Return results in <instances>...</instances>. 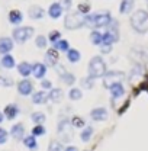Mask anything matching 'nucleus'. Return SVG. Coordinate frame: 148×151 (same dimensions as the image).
Returning <instances> with one entry per match:
<instances>
[{"mask_svg": "<svg viewBox=\"0 0 148 151\" xmlns=\"http://www.w3.org/2000/svg\"><path fill=\"white\" fill-rule=\"evenodd\" d=\"M63 6L60 4V3H52L51 6H50V9H48V15L51 16L52 19H58L61 15H63Z\"/></svg>", "mask_w": 148, "mask_h": 151, "instance_id": "17", "label": "nucleus"}, {"mask_svg": "<svg viewBox=\"0 0 148 151\" xmlns=\"http://www.w3.org/2000/svg\"><path fill=\"white\" fill-rule=\"evenodd\" d=\"M90 118L93 121H106L108 119V111L105 108H96L90 112Z\"/></svg>", "mask_w": 148, "mask_h": 151, "instance_id": "14", "label": "nucleus"}, {"mask_svg": "<svg viewBox=\"0 0 148 151\" xmlns=\"http://www.w3.org/2000/svg\"><path fill=\"white\" fill-rule=\"evenodd\" d=\"M77 12H78L80 15H87V13L90 12V4H89V3H80L78 7H77Z\"/></svg>", "mask_w": 148, "mask_h": 151, "instance_id": "38", "label": "nucleus"}, {"mask_svg": "<svg viewBox=\"0 0 148 151\" xmlns=\"http://www.w3.org/2000/svg\"><path fill=\"white\" fill-rule=\"evenodd\" d=\"M93 128L92 127H86L83 131H81V134H80V138H81V141L83 142H89L90 141V138L93 137Z\"/></svg>", "mask_w": 148, "mask_h": 151, "instance_id": "27", "label": "nucleus"}, {"mask_svg": "<svg viewBox=\"0 0 148 151\" xmlns=\"http://www.w3.org/2000/svg\"><path fill=\"white\" fill-rule=\"evenodd\" d=\"M47 44H48V39L44 37V35H38V37L35 38V45H37L39 50L47 48Z\"/></svg>", "mask_w": 148, "mask_h": 151, "instance_id": "31", "label": "nucleus"}, {"mask_svg": "<svg viewBox=\"0 0 148 151\" xmlns=\"http://www.w3.org/2000/svg\"><path fill=\"white\" fill-rule=\"evenodd\" d=\"M41 87H42V90H51V89H52V83H51L50 80L42 78V81H41Z\"/></svg>", "mask_w": 148, "mask_h": 151, "instance_id": "41", "label": "nucleus"}, {"mask_svg": "<svg viewBox=\"0 0 148 151\" xmlns=\"http://www.w3.org/2000/svg\"><path fill=\"white\" fill-rule=\"evenodd\" d=\"M7 138H9L7 131H6L4 128H1V127H0V145L6 144V142H7Z\"/></svg>", "mask_w": 148, "mask_h": 151, "instance_id": "40", "label": "nucleus"}, {"mask_svg": "<svg viewBox=\"0 0 148 151\" xmlns=\"http://www.w3.org/2000/svg\"><path fill=\"white\" fill-rule=\"evenodd\" d=\"M64 151H78L77 150V147H74V145H68V147H65Z\"/></svg>", "mask_w": 148, "mask_h": 151, "instance_id": "44", "label": "nucleus"}, {"mask_svg": "<svg viewBox=\"0 0 148 151\" xmlns=\"http://www.w3.org/2000/svg\"><path fill=\"white\" fill-rule=\"evenodd\" d=\"M109 90H111V96H112V100L113 102L118 100V99H121V97H124V94H125V89H124L122 83H116V84L111 86Z\"/></svg>", "mask_w": 148, "mask_h": 151, "instance_id": "12", "label": "nucleus"}, {"mask_svg": "<svg viewBox=\"0 0 148 151\" xmlns=\"http://www.w3.org/2000/svg\"><path fill=\"white\" fill-rule=\"evenodd\" d=\"M68 97H70L71 100H80V99L83 97V93H81L80 89H71V90L68 92Z\"/></svg>", "mask_w": 148, "mask_h": 151, "instance_id": "34", "label": "nucleus"}, {"mask_svg": "<svg viewBox=\"0 0 148 151\" xmlns=\"http://www.w3.org/2000/svg\"><path fill=\"white\" fill-rule=\"evenodd\" d=\"M4 119H6V118H4V113H3L1 111H0V124H1V122H3Z\"/></svg>", "mask_w": 148, "mask_h": 151, "instance_id": "45", "label": "nucleus"}, {"mask_svg": "<svg viewBox=\"0 0 148 151\" xmlns=\"http://www.w3.org/2000/svg\"><path fill=\"white\" fill-rule=\"evenodd\" d=\"M45 15V10L41 6H31L29 7V18L31 19H42Z\"/></svg>", "mask_w": 148, "mask_h": 151, "instance_id": "21", "label": "nucleus"}, {"mask_svg": "<svg viewBox=\"0 0 148 151\" xmlns=\"http://www.w3.org/2000/svg\"><path fill=\"white\" fill-rule=\"evenodd\" d=\"M90 41L93 45H102V32H99V31L90 32Z\"/></svg>", "mask_w": 148, "mask_h": 151, "instance_id": "29", "label": "nucleus"}, {"mask_svg": "<svg viewBox=\"0 0 148 151\" xmlns=\"http://www.w3.org/2000/svg\"><path fill=\"white\" fill-rule=\"evenodd\" d=\"M0 84H1L3 87H12V86L15 84V81H13L12 77H7V76L0 74Z\"/></svg>", "mask_w": 148, "mask_h": 151, "instance_id": "32", "label": "nucleus"}, {"mask_svg": "<svg viewBox=\"0 0 148 151\" xmlns=\"http://www.w3.org/2000/svg\"><path fill=\"white\" fill-rule=\"evenodd\" d=\"M61 80H63V83L64 84H67V86H73L74 83H75V76L71 74V73H68V71H65L64 74L60 77Z\"/></svg>", "mask_w": 148, "mask_h": 151, "instance_id": "28", "label": "nucleus"}, {"mask_svg": "<svg viewBox=\"0 0 148 151\" xmlns=\"http://www.w3.org/2000/svg\"><path fill=\"white\" fill-rule=\"evenodd\" d=\"M34 32H35V29L31 28V26H19V28H15V29H13L12 37H13V41H15V42L25 44L26 41H29L31 38L34 37Z\"/></svg>", "mask_w": 148, "mask_h": 151, "instance_id": "3", "label": "nucleus"}, {"mask_svg": "<svg viewBox=\"0 0 148 151\" xmlns=\"http://www.w3.org/2000/svg\"><path fill=\"white\" fill-rule=\"evenodd\" d=\"M106 63L102 57H93L89 63V76L92 78H100L106 74Z\"/></svg>", "mask_w": 148, "mask_h": 151, "instance_id": "2", "label": "nucleus"}, {"mask_svg": "<svg viewBox=\"0 0 148 151\" xmlns=\"http://www.w3.org/2000/svg\"><path fill=\"white\" fill-rule=\"evenodd\" d=\"M32 74L35 78H39V80H42L45 74H47V65L45 64H42V63H35L34 65H32Z\"/></svg>", "mask_w": 148, "mask_h": 151, "instance_id": "13", "label": "nucleus"}, {"mask_svg": "<svg viewBox=\"0 0 148 151\" xmlns=\"http://www.w3.org/2000/svg\"><path fill=\"white\" fill-rule=\"evenodd\" d=\"M48 93H45V90H41V92H35L32 94V102L35 105H44L47 100H48Z\"/></svg>", "mask_w": 148, "mask_h": 151, "instance_id": "20", "label": "nucleus"}, {"mask_svg": "<svg viewBox=\"0 0 148 151\" xmlns=\"http://www.w3.org/2000/svg\"><path fill=\"white\" fill-rule=\"evenodd\" d=\"M48 151H64V148H63V144L60 141H51Z\"/></svg>", "mask_w": 148, "mask_h": 151, "instance_id": "39", "label": "nucleus"}, {"mask_svg": "<svg viewBox=\"0 0 148 151\" xmlns=\"http://www.w3.org/2000/svg\"><path fill=\"white\" fill-rule=\"evenodd\" d=\"M80 58H81V54H80V51L78 50H74V48H70L68 51H67V60L70 61V63H78L80 61Z\"/></svg>", "mask_w": 148, "mask_h": 151, "instance_id": "24", "label": "nucleus"}, {"mask_svg": "<svg viewBox=\"0 0 148 151\" xmlns=\"http://www.w3.org/2000/svg\"><path fill=\"white\" fill-rule=\"evenodd\" d=\"M22 20H23V15H22L20 10L13 9V10L9 12V22L12 25H19V23H22Z\"/></svg>", "mask_w": 148, "mask_h": 151, "instance_id": "18", "label": "nucleus"}, {"mask_svg": "<svg viewBox=\"0 0 148 151\" xmlns=\"http://www.w3.org/2000/svg\"><path fill=\"white\" fill-rule=\"evenodd\" d=\"M18 73L22 76V77L28 78L29 76L32 74V64H29V63H26V61L18 64Z\"/></svg>", "mask_w": 148, "mask_h": 151, "instance_id": "16", "label": "nucleus"}, {"mask_svg": "<svg viewBox=\"0 0 148 151\" xmlns=\"http://www.w3.org/2000/svg\"><path fill=\"white\" fill-rule=\"evenodd\" d=\"M64 26L70 31L74 29H78L81 26H84V20L83 16L78 13V12H71V13H67V16L64 19Z\"/></svg>", "mask_w": 148, "mask_h": 151, "instance_id": "4", "label": "nucleus"}, {"mask_svg": "<svg viewBox=\"0 0 148 151\" xmlns=\"http://www.w3.org/2000/svg\"><path fill=\"white\" fill-rule=\"evenodd\" d=\"M23 145L26 147V148H29L31 151H35L38 148V142H37V137H34L32 134L31 135H26L23 139Z\"/></svg>", "mask_w": 148, "mask_h": 151, "instance_id": "19", "label": "nucleus"}, {"mask_svg": "<svg viewBox=\"0 0 148 151\" xmlns=\"http://www.w3.org/2000/svg\"><path fill=\"white\" fill-rule=\"evenodd\" d=\"M10 135H12V138H15V139H23L25 138V125L23 124H15L12 128H10Z\"/></svg>", "mask_w": 148, "mask_h": 151, "instance_id": "11", "label": "nucleus"}, {"mask_svg": "<svg viewBox=\"0 0 148 151\" xmlns=\"http://www.w3.org/2000/svg\"><path fill=\"white\" fill-rule=\"evenodd\" d=\"M113 42H116V39L112 37V34L109 31H106L105 34H102V44L103 45H112Z\"/></svg>", "mask_w": 148, "mask_h": 151, "instance_id": "30", "label": "nucleus"}, {"mask_svg": "<svg viewBox=\"0 0 148 151\" xmlns=\"http://www.w3.org/2000/svg\"><path fill=\"white\" fill-rule=\"evenodd\" d=\"M19 112H20V109H19V106L16 105V103H9V105H6V108H4V111H3L4 118L9 119V121L18 118Z\"/></svg>", "mask_w": 148, "mask_h": 151, "instance_id": "10", "label": "nucleus"}, {"mask_svg": "<svg viewBox=\"0 0 148 151\" xmlns=\"http://www.w3.org/2000/svg\"><path fill=\"white\" fill-rule=\"evenodd\" d=\"M111 51H112V45H103V44L100 45V52L102 54H109Z\"/></svg>", "mask_w": 148, "mask_h": 151, "instance_id": "42", "label": "nucleus"}, {"mask_svg": "<svg viewBox=\"0 0 148 151\" xmlns=\"http://www.w3.org/2000/svg\"><path fill=\"white\" fill-rule=\"evenodd\" d=\"M61 6H63V9H70L71 7V0H61V3H60Z\"/></svg>", "mask_w": 148, "mask_h": 151, "instance_id": "43", "label": "nucleus"}, {"mask_svg": "<svg viewBox=\"0 0 148 151\" xmlns=\"http://www.w3.org/2000/svg\"><path fill=\"white\" fill-rule=\"evenodd\" d=\"M71 127H74V128H81V127H84V119L80 118V116H73V118H71Z\"/></svg>", "mask_w": 148, "mask_h": 151, "instance_id": "37", "label": "nucleus"}, {"mask_svg": "<svg viewBox=\"0 0 148 151\" xmlns=\"http://www.w3.org/2000/svg\"><path fill=\"white\" fill-rule=\"evenodd\" d=\"M125 78V73L122 71H106V74L103 76V84L105 87H111L116 83H122V80Z\"/></svg>", "mask_w": 148, "mask_h": 151, "instance_id": "5", "label": "nucleus"}, {"mask_svg": "<svg viewBox=\"0 0 148 151\" xmlns=\"http://www.w3.org/2000/svg\"><path fill=\"white\" fill-rule=\"evenodd\" d=\"M16 65V61H15V57L10 55V54H6V55H1L0 60V67L6 68V70H10Z\"/></svg>", "mask_w": 148, "mask_h": 151, "instance_id": "15", "label": "nucleus"}, {"mask_svg": "<svg viewBox=\"0 0 148 151\" xmlns=\"http://www.w3.org/2000/svg\"><path fill=\"white\" fill-rule=\"evenodd\" d=\"M131 25H132V28L137 32L145 34L148 31V12L147 10H137L131 16Z\"/></svg>", "mask_w": 148, "mask_h": 151, "instance_id": "1", "label": "nucleus"}, {"mask_svg": "<svg viewBox=\"0 0 148 151\" xmlns=\"http://www.w3.org/2000/svg\"><path fill=\"white\" fill-rule=\"evenodd\" d=\"M45 132H47V129H45L44 125H35L32 128V135L34 137H42V135H45Z\"/></svg>", "mask_w": 148, "mask_h": 151, "instance_id": "35", "label": "nucleus"}, {"mask_svg": "<svg viewBox=\"0 0 148 151\" xmlns=\"http://www.w3.org/2000/svg\"><path fill=\"white\" fill-rule=\"evenodd\" d=\"M112 23V16L109 12H100L94 15V28H106Z\"/></svg>", "mask_w": 148, "mask_h": 151, "instance_id": "6", "label": "nucleus"}, {"mask_svg": "<svg viewBox=\"0 0 148 151\" xmlns=\"http://www.w3.org/2000/svg\"><path fill=\"white\" fill-rule=\"evenodd\" d=\"M134 0H122L121 1V6H119V12L122 13V15H126V13H129L131 10L134 9Z\"/></svg>", "mask_w": 148, "mask_h": 151, "instance_id": "23", "label": "nucleus"}, {"mask_svg": "<svg viewBox=\"0 0 148 151\" xmlns=\"http://www.w3.org/2000/svg\"><path fill=\"white\" fill-rule=\"evenodd\" d=\"M54 48H55L57 51H64V52H67V51L70 50V42H68L67 39H60L58 42L54 44Z\"/></svg>", "mask_w": 148, "mask_h": 151, "instance_id": "26", "label": "nucleus"}, {"mask_svg": "<svg viewBox=\"0 0 148 151\" xmlns=\"http://www.w3.org/2000/svg\"><path fill=\"white\" fill-rule=\"evenodd\" d=\"M58 64V51L55 48H50L45 54V65L47 67H57Z\"/></svg>", "mask_w": 148, "mask_h": 151, "instance_id": "9", "label": "nucleus"}, {"mask_svg": "<svg viewBox=\"0 0 148 151\" xmlns=\"http://www.w3.org/2000/svg\"><path fill=\"white\" fill-rule=\"evenodd\" d=\"M31 119H32V122H34L35 125H42V124L45 122L47 116H45V113L44 112H32Z\"/></svg>", "mask_w": 148, "mask_h": 151, "instance_id": "25", "label": "nucleus"}, {"mask_svg": "<svg viewBox=\"0 0 148 151\" xmlns=\"http://www.w3.org/2000/svg\"><path fill=\"white\" fill-rule=\"evenodd\" d=\"M48 97L51 102L54 103H60L63 99H64V92L61 89H51V92L48 93Z\"/></svg>", "mask_w": 148, "mask_h": 151, "instance_id": "22", "label": "nucleus"}, {"mask_svg": "<svg viewBox=\"0 0 148 151\" xmlns=\"http://www.w3.org/2000/svg\"><path fill=\"white\" fill-rule=\"evenodd\" d=\"M81 86H83L84 89H93V86H94V78H92L90 76L81 78Z\"/></svg>", "mask_w": 148, "mask_h": 151, "instance_id": "33", "label": "nucleus"}, {"mask_svg": "<svg viewBox=\"0 0 148 151\" xmlns=\"http://www.w3.org/2000/svg\"><path fill=\"white\" fill-rule=\"evenodd\" d=\"M15 44H13V39L9 37H1L0 38V54L1 55H6V54H10V51L13 50Z\"/></svg>", "mask_w": 148, "mask_h": 151, "instance_id": "8", "label": "nucleus"}, {"mask_svg": "<svg viewBox=\"0 0 148 151\" xmlns=\"http://www.w3.org/2000/svg\"><path fill=\"white\" fill-rule=\"evenodd\" d=\"M48 39H50V42H52V45L58 42L60 39H61V32L60 31H51L50 32V35H48Z\"/></svg>", "mask_w": 148, "mask_h": 151, "instance_id": "36", "label": "nucleus"}, {"mask_svg": "<svg viewBox=\"0 0 148 151\" xmlns=\"http://www.w3.org/2000/svg\"><path fill=\"white\" fill-rule=\"evenodd\" d=\"M32 90H34V83H32L31 80L23 78V80H20L18 83L19 94H22V96H29V94L32 93Z\"/></svg>", "mask_w": 148, "mask_h": 151, "instance_id": "7", "label": "nucleus"}]
</instances>
